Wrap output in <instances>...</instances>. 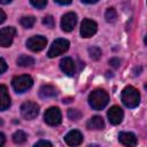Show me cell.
Instances as JSON below:
<instances>
[{"label":"cell","instance_id":"obj_25","mask_svg":"<svg viewBox=\"0 0 147 147\" xmlns=\"http://www.w3.org/2000/svg\"><path fill=\"white\" fill-rule=\"evenodd\" d=\"M30 3L37 9H42L47 5V0H30Z\"/></svg>","mask_w":147,"mask_h":147},{"label":"cell","instance_id":"obj_34","mask_svg":"<svg viewBox=\"0 0 147 147\" xmlns=\"http://www.w3.org/2000/svg\"><path fill=\"white\" fill-rule=\"evenodd\" d=\"M71 98H68V99H63V103H69V102H71Z\"/></svg>","mask_w":147,"mask_h":147},{"label":"cell","instance_id":"obj_32","mask_svg":"<svg viewBox=\"0 0 147 147\" xmlns=\"http://www.w3.org/2000/svg\"><path fill=\"white\" fill-rule=\"evenodd\" d=\"M84 3H88V5H91V3H95V2H98L99 0H82Z\"/></svg>","mask_w":147,"mask_h":147},{"label":"cell","instance_id":"obj_20","mask_svg":"<svg viewBox=\"0 0 147 147\" xmlns=\"http://www.w3.org/2000/svg\"><path fill=\"white\" fill-rule=\"evenodd\" d=\"M26 138H28L26 133L23 132V131H21V130L16 131V132L13 134V141H14L15 144H23V142L26 141Z\"/></svg>","mask_w":147,"mask_h":147},{"label":"cell","instance_id":"obj_17","mask_svg":"<svg viewBox=\"0 0 147 147\" xmlns=\"http://www.w3.org/2000/svg\"><path fill=\"white\" fill-rule=\"evenodd\" d=\"M57 94V91L54 86L52 85H42L39 90V96L41 99H48V98H53Z\"/></svg>","mask_w":147,"mask_h":147},{"label":"cell","instance_id":"obj_3","mask_svg":"<svg viewBox=\"0 0 147 147\" xmlns=\"http://www.w3.org/2000/svg\"><path fill=\"white\" fill-rule=\"evenodd\" d=\"M13 88L16 93H24L28 90H30L33 85V79L29 75H21L16 76L11 80Z\"/></svg>","mask_w":147,"mask_h":147},{"label":"cell","instance_id":"obj_10","mask_svg":"<svg viewBox=\"0 0 147 147\" xmlns=\"http://www.w3.org/2000/svg\"><path fill=\"white\" fill-rule=\"evenodd\" d=\"M76 23H77V15L75 13H72V11L67 13L65 15L62 16V20H61V29L64 32H70V31H72L75 29Z\"/></svg>","mask_w":147,"mask_h":147},{"label":"cell","instance_id":"obj_9","mask_svg":"<svg viewBox=\"0 0 147 147\" xmlns=\"http://www.w3.org/2000/svg\"><path fill=\"white\" fill-rule=\"evenodd\" d=\"M98 30V25L94 21L90 20V18H85L83 22H82V25H80V34L83 38H90L92 37L93 34H95Z\"/></svg>","mask_w":147,"mask_h":147},{"label":"cell","instance_id":"obj_13","mask_svg":"<svg viewBox=\"0 0 147 147\" xmlns=\"http://www.w3.org/2000/svg\"><path fill=\"white\" fill-rule=\"evenodd\" d=\"M60 68L68 76H74L76 72V64H75L74 60L71 57H68V56L63 57L60 61Z\"/></svg>","mask_w":147,"mask_h":147},{"label":"cell","instance_id":"obj_35","mask_svg":"<svg viewBox=\"0 0 147 147\" xmlns=\"http://www.w3.org/2000/svg\"><path fill=\"white\" fill-rule=\"evenodd\" d=\"M3 124V121H2V118H0V125H2Z\"/></svg>","mask_w":147,"mask_h":147},{"label":"cell","instance_id":"obj_12","mask_svg":"<svg viewBox=\"0 0 147 147\" xmlns=\"http://www.w3.org/2000/svg\"><path fill=\"white\" fill-rule=\"evenodd\" d=\"M83 139H84V137H83L82 132L78 130H71L64 137V141L69 146H78L83 142Z\"/></svg>","mask_w":147,"mask_h":147},{"label":"cell","instance_id":"obj_5","mask_svg":"<svg viewBox=\"0 0 147 147\" xmlns=\"http://www.w3.org/2000/svg\"><path fill=\"white\" fill-rule=\"evenodd\" d=\"M44 121L46 124L51 125V126H56L61 123L62 121V115L61 111L57 107H51L48 108L45 114H44Z\"/></svg>","mask_w":147,"mask_h":147},{"label":"cell","instance_id":"obj_24","mask_svg":"<svg viewBox=\"0 0 147 147\" xmlns=\"http://www.w3.org/2000/svg\"><path fill=\"white\" fill-rule=\"evenodd\" d=\"M42 24L44 25H46L47 28H54V25H55V22H54V18H53V16H51V15H47V16H45L44 18H42Z\"/></svg>","mask_w":147,"mask_h":147},{"label":"cell","instance_id":"obj_2","mask_svg":"<svg viewBox=\"0 0 147 147\" xmlns=\"http://www.w3.org/2000/svg\"><path fill=\"white\" fill-rule=\"evenodd\" d=\"M122 102L127 108H136L140 103V93L133 86H126L122 91Z\"/></svg>","mask_w":147,"mask_h":147},{"label":"cell","instance_id":"obj_26","mask_svg":"<svg viewBox=\"0 0 147 147\" xmlns=\"http://www.w3.org/2000/svg\"><path fill=\"white\" fill-rule=\"evenodd\" d=\"M109 64H110L113 68H118L119 64H121V61H119V59H117V57H113V59L109 60Z\"/></svg>","mask_w":147,"mask_h":147},{"label":"cell","instance_id":"obj_15","mask_svg":"<svg viewBox=\"0 0 147 147\" xmlns=\"http://www.w3.org/2000/svg\"><path fill=\"white\" fill-rule=\"evenodd\" d=\"M118 141L124 146H136L138 142L137 137L132 132H121L118 134Z\"/></svg>","mask_w":147,"mask_h":147},{"label":"cell","instance_id":"obj_8","mask_svg":"<svg viewBox=\"0 0 147 147\" xmlns=\"http://www.w3.org/2000/svg\"><path fill=\"white\" fill-rule=\"evenodd\" d=\"M47 45V39L42 36H33L26 40V47L32 52H40Z\"/></svg>","mask_w":147,"mask_h":147},{"label":"cell","instance_id":"obj_33","mask_svg":"<svg viewBox=\"0 0 147 147\" xmlns=\"http://www.w3.org/2000/svg\"><path fill=\"white\" fill-rule=\"evenodd\" d=\"M13 0H0V3H2V5H7V3H9V2H11Z\"/></svg>","mask_w":147,"mask_h":147},{"label":"cell","instance_id":"obj_1","mask_svg":"<svg viewBox=\"0 0 147 147\" xmlns=\"http://www.w3.org/2000/svg\"><path fill=\"white\" fill-rule=\"evenodd\" d=\"M109 102V95L105 90L98 88L91 92L88 96V103L94 110H101L103 109Z\"/></svg>","mask_w":147,"mask_h":147},{"label":"cell","instance_id":"obj_23","mask_svg":"<svg viewBox=\"0 0 147 147\" xmlns=\"http://www.w3.org/2000/svg\"><path fill=\"white\" fill-rule=\"evenodd\" d=\"M82 116H83V114L78 109H69L68 110V117L71 121H78L82 118Z\"/></svg>","mask_w":147,"mask_h":147},{"label":"cell","instance_id":"obj_27","mask_svg":"<svg viewBox=\"0 0 147 147\" xmlns=\"http://www.w3.org/2000/svg\"><path fill=\"white\" fill-rule=\"evenodd\" d=\"M7 68H8L7 62H6L2 57H0V75H1V74H3V72L7 70Z\"/></svg>","mask_w":147,"mask_h":147},{"label":"cell","instance_id":"obj_6","mask_svg":"<svg viewBox=\"0 0 147 147\" xmlns=\"http://www.w3.org/2000/svg\"><path fill=\"white\" fill-rule=\"evenodd\" d=\"M39 114V106L32 101H25L21 106V115L25 119H33Z\"/></svg>","mask_w":147,"mask_h":147},{"label":"cell","instance_id":"obj_21","mask_svg":"<svg viewBox=\"0 0 147 147\" xmlns=\"http://www.w3.org/2000/svg\"><path fill=\"white\" fill-rule=\"evenodd\" d=\"M105 18L108 23H114L117 18V13L114 8H108L105 13Z\"/></svg>","mask_w":147,"mask_h":147},{"label":"cell","instance_id":"obj_22","mask_svg":"<svg viewBox=\"0 0 147 147\" xmlns=\"http://www.w3.org/2000/svg\"><path fill=\"white\" fill-rule=\"evenodd\" d=\"M88 54H90L92 60L98 61L101 57V49L99 47H96V46H92V47L88 48Z\"/></svg>","mask_w":147,"mask_h":147},{"label":"cell","instance_id":"obj_7","mask_svg":"<svg viewBox=\"0 0 147 147\" xmlns=\"http://www.w3.org/2000/svg\"><path fill=\"white\" fill-rule=\"evenodd\" d=\"M16 34V29L14 26H6L0 30V46L9 47L13 44L14 37Z\"/></svg>","mask_w":147,"mask_h":147},{"label":"cell","instance_id":"obj_14","mask_svg":"<svg viewBox=\"0 0 147 147\" xmlns=\"http://www.w3.org/2000/svg\"><path fill=\"white\" fill-rule=\"evenodd\" d=\"M11 105L8 90L5 85H0V111L7 110Z\"/></svg>","mask_w":147,"mask_h":147},{"label":"cell","instance_id":"obj_18","mask_svg":"<svg viewBox=\"0 0 147 147\" xmlns=\"http://www.w3.org/2000/svg\"><path fill=\"white\" fill-rule=\"evenodd\" d=\"M17 64H18L20 67H30V65L34 64V60H33L31 56L23 54V55L18 56V59H17Z\"/></svg>","mask_w":147,"mask_h":147},{"label":"cell","instance_id":"obj_29","mask_svg":"<svg viewBox=\"0 0 147 147\" xmlns=\"http://www.w3.org/2000/svg\"><path fill=\"white\" fill-rule=\"evenodd\" d=\"M56 3H59V5H63V6H65V5H69V3H71V1L72 0H54Z\"/></svg>","mask_w":147,"mask_h":147},{"label":"cell","instance_id":"obj_11","mask_svg":"<svg viewBox=\"0 0 147 147\" xmlns=\"http://www.w3.org/2000/svg\"><path fill=\"white\" fill-rule=\"evenodd\" d=\"M107 116H108L109 122H110L113 125H117V124H119V123L123 121L124 113H123V110H122L121 107H118V106H113V107L108 110Z\"/></svg>","mask_w":147,"mask_h":147},{"label":"cell","instance_id":"obj_4","mask_svg":"<svg viewBox=\"0 0 147 147\" xmlns=\"http://www.w3.org/2000/svg\"><path fill=\"white\" fill-rule=\"evenodd\" d=\"M69 41L67 39H63V38H59L56 40L53 41L52 46L49 47L48 52H47V56L53 59V57H56L61 54H64L68 49H69Z\"/></svg>","mask_w":147,"mask_h":147},{"label":"cell","instance_id":"obj_30","mask_svg":"<svg viewBox=\"0 0 147 147\" xmlns=\"http://www.w3.org/2000/svg\"><path fill=\"white\" fill-rule=\"evenodd\" d=\"M5 21H6V14H5V11L2 9H0V24L3 23Z\"/></svg>","mask_w":147,"mask_h":147},{"label":"cell","instance_id":"obj_16","mask_svg":"<svg viewBox=\"0 0 147 147\" xmlns=\"http://www.w3.org/2000/svg\"><path fill=\"white\" fill-rule=\"evenodd\" d=\"M86 126L88 130H101L105 126V121L101 116H93L87 121Z\"/></svg>","mask_w":147,"mask_h":147},{"label":"cell","instance_id":"obj_19","mask_svg":"<svg viewBox=\"0 0 147 147\" xmlns=\"http://www.w3.org/2000/svg\"><path fill=\"white\" fill-rule=\"evenodd\" d=\"M20 23L23 28L25 29H30L33 26V24L36 23V18L33 16H23L21 20H20Z\"/></svg>","mask_w":147,"mask_h":147},{"label":"cell","instance_id":"obj_31","mask_svg":"<svg viewBox=\"0 0 147 147\" xmlns=\"http://www.w3.org/2000/svg\"><path fill=\"white\" fill-rule=\"evenodd\" d=\"M5 141H6V138H5V134L0 132V146H2V145L5 144Z\"/></svg>","mask_w":147,"mask_h":147},{"label":"cell","instance_id":"obj_28","mask_svg":"<svg viewBox=\"0 0 147 147\" xmlns=\"http://www.w3.org/2000/svg\"><path fill=\"white\" fill-rule=\"evenodd\" d=\"M40 145H45V146H52V144L49 141H46V140H40V141H37L34 144V146H40Z\"/></svg>","mask_w":147,"mask_h":147}]
</instances>
